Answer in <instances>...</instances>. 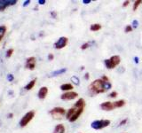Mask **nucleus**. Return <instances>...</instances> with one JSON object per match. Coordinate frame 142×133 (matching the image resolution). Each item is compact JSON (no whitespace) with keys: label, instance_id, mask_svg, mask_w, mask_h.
Here are the masks:
<instances>
[{"label":"nucleus","instance_id":"nucleus-25","mask_svg":"<svg viewBox=\"0 0 142 133\" xmlns=\"http://www.w3.org/2000/svg\"><path fill=\"white\" fill-rule=\"evenodd\" d=\"M13 49L8 50L7 52H6V57H7V58H10V57H11L12 54H13Z\"/></svg>","mask_w":142,"mask_h":133},{"label":"nucleus","instance_id":"nucleus-10","mask_svg":"<svg viewBox=\"0 0 142 133\" xmlns=\"http://www.w3.org/2000/svg\"><path fill=\"white\" fill-rule=\"evenodd\" d=\"M47 93H48V88L45 87V86H44V87H42L39 90L37 96H38V98H40V99H45V97L47 96Z\"/></svg>","mask_w":142,"mask_h":133},{"label":"nucleus","instance_id":"nucleus-33","mask_svg":"<svg viewBox=\"0 0 142 133\" xmlns=\"http://www.w3.org/2000/svg\"><path fill=\"white\" fill-rule=\"evenodd\" d=\"M45 0H38V4L39 5H44V4H45Z\"/></svg>","mask_w":142,"mask_h":133},{"label":"nucleus","instance_id":"nucleus-28","mask_svg":"<svg viewBox=\"0 0 142 133\" xmlns=\"http://www.w3.org/2000/svg\"><path fill=\"white\" fill-rule=\"evenodd\" d=\"M7 79L9 80V82H12V81H13L14 77H13V74H8V76H7Z\"/></svg>","mask_w":142,"mask_h":133},{"label":"nucleus","instance_id":"nucleus-17","mask_svg":"<svg viewBox=\"0 0 142 133\" xmlns=\"http://www.w3.org/2000/svg\"><path fill=\"white\" fill-rule=\"evenodd\" d=\"M114 105H115V107L117 108V107H122L125 105V101L123 99H120V100H117V101L114 102Z\"/></svg>","mask_w":142,"mask_h":133},{"label":"nucleus","instance_id":"nucleus-23","mask_svg":"<svg viewBox=\"0 0 142 133\" xmlns=\"http://www.w3.org/2000/svg\"><path fill=\"white\" fill-rule=\"evenodd\" d=\"M90 45H91V44H90V43H85V44H83V45L81 46V49L82 50H85V49H87V48L89 47Z\"/></svg>","mask_w":142,"mask_h":133},{"label":"nucleus","instance_id":"nucleus-34","mask_svg":"<svg viewBox=\"0 0 142 133\" xmlns=\"http://www.w3.org/2000/svg\"><path fill=\"white\" fill-rule=\"evenodd\" d=\"M48 60H53V54H49V55H48Z\"/></svg>","mask_w":142,"mask_h":133},{"label":"nucleus","instance_id":"nucleus-20","mask_svg":"<svg viewBox=\"0 0 142 133\" xmlns=\"http://www.w3.org/2000/svg\"><path fill=\"white\" fill-rule=\"evenodd\" d=\"M101 29V24H93L91 26V31H98Z\"/></svg>","mask_w":142,"mask_h":133},{"label":"nucleus","instance_id":"nucleus-32","mask_svg":"<svg viewBox=\"0 0 142 133\" xmlns=\"http://www.w3.org/2000/svg\"><path fill=\"white\" fill-rule=\"evenodd\" d=\"M130 4V1H125V2H123V7H125V6H127L128 5Z\"/></svg>","mask_w":142,"mask_h":133},{"label":"nucleus","instance_id":"nucleus-3","mask_svg":"<svg viewBox=\"0 0 142 133\" xmlns=\"http://www.w3.org/2000/svg\"><path fill=\"white\" fill-rule=\"evenodd\" d=\"M110 124L109 120H96L91 122V126L94 130H101L103 128H106Z\"/></svg>","mask_w":142,"mask_h":133},{"label":"nucleus","instance_id":"nucleus-4","mask_svg":"<svg viewBox=\"0 0 142 133\" xmlns=\"http://www.w3.org/2000/svg\"><path fill=\"white\" fill-rule=\"evenodd\" d=\"M34 115H35V113H34L33 111H29V112H28L27 114L21 118V122H20V125H21V127H25L26 125H28L29 122L33 119Z\"/></svg>","mask_w":142,"mask_h":133},{"label":"nucleus","instance_id":"nucleus-1","mask_svg":"<svg viewBox=\"0 0 142 133\" xmlns=\"http://www.w3.org/2000/svg\"><path fill=\"white\" fill-rule=\"evenodd\" d=\"M89 90L93 94H99L106 92L104 88V81L101 79H97L94 82H93L89 86Z\"/></svg>","mask_w":142,"mask_h":133},{"label":"nucleus","instance_id":"nucleus-11","mask_svg":"<svg viewBox=\"0 0 142 133\" xmlns=\"http://www.w3.org/2000/svg\"><path fill=\"white\" fill-rule=\"evenodd\" d=\"M83 108H78V109H77V111H76V113L74 114V115L72 116V117L69 119V122H76V121L78 119V117L80 115H81L82 114H83Z\"/></svg>","mask_w":142,"mask_h":133},{"label":"nucleus","instance_id":"nucleus-21","mask_svg":"<svg viewBox=\"0 0 142 133\" xmlns=\"http://www.w3.org/2000/svg\"><path fill=\"white\" fill-rule=\"evenodd\" d=\"M71 82H73L74 84H76V85H79V84H80L79 78L77 77V76H72L71 77Z\"/></svg>","mask_w":142,"mask_h":133},{"label":"nucleus","instance_id":"nucleus-24","mask_svg":"<svg viewBox=\"0 0 142 133\" xmlns=\"http://www.w3.org/2000/svg\"><path fill=\"white\" fill-rule=\"evenodd\" d=\"M131 31H132V27H131V25L126 26V28H125V32H126V33H129V32H131Z\"/></svg>","mask_w":142,"mask_h":133},{"label":"nucleus","instance_id":"nucleus-13","mask_svg":"<svg viewBox=\"0 0 142 133\" xmlns=\"http://www.w3.org/2000/svg\"><path fill=\"white\" fill-rule=\"evenodd\" d=\"M53 133H65V127L63 124H58L55 126Z\"/></svg>","mask_w":142,"mask_h":133},{"label":"nucleus","instance_id":"nucleus-22","mask_svg":"<svg viewBox=\"0 0 142 133\" xmlns=\"http://www.w3.org/2000/svg\"><path fill=\"white\" fill-rule=\"evenodd\" d=\"M141 2H142L141 0H137V1L134 2V6H133V10H134V11L137 10V8L139 7V5L141 4Z\"/></svg>","mask_w":142,"mask_h":133},{"label":"nucleus","instance_id":"nucleus-19","mask_svg":"<svg viewBox=\"0 0 142 133\" xmlns=\"http://www.w3.org/2000/svg\"><path fill=\"white\" fill-rule=\"evenodd\" d=\"M5 32H6V27L5 26H0V41L5 37Z\"/></svg>","mask_w":142,"mask_h":133},{"label":"nucleus","instance_id":"nucleus-26","mask_svg":"<svg viewBox=\"0 0 142 133\" xmlns=\"http://www.w3.org/2000/svg\"><path fill=\"white\" fill-rule=\"evenodd\" d=\"M138 26H139V22H138V21L134 20V21H132V27L134 28V29H136V28H138Z\"/></svg>","mask_w":142,"mask_h":133},{"label":"nucleus","instance_id":"nucleus-30","mask_svg":"<svg viewBox=\"0 0 142 133\" xmlns=\"http://www.w3.org/2000/svg\"><path fill=\"white\" fill-rule=\"evenodd\" d=\"M101 80H103L104 82H109L108 77H107V76H103L102 77H101Z\"/></svg>","mask_w":142,"mask_h":133},{"label":"nucleus","instance_id":"nucleus-18","mask_svg":"<svg viewBox=\"0 0 142 133\" xmlns=\"http://www.w3.org/2000/svg\"><path fill=\"white\" fill-rule=\"evenodd\" d=\"M36 80H37V79H36V78H35V79H33V80H32V81H30V82H29V84H28L27 85L25 86V89H26V90H31V89L33 88L34 86H35V84H36Z\"/></svg>","mask_w":142,"mask_h":133},{"label":"nucleus","instance_id":"nucleus-14","mask_svg":"<svg viewBox=\"0 0 142 133\" xmlns=\"http://www.w3.org/2000/svg\"><path fill=\"white\" fill-rule=\"evenodd\" d=\"M73 89V85L71 84H64L62 85H61V90H64V92H71V90Z\"/></svg>","mask_w":142,"mask_h":133},{"label":"nucleus","instance_id":"nucleus-16","mask_svg":"<svg viewBox=\"0 0 142 133\" xmlns=\"http://www.w3.org/2000/svg\"><path fill=\"white\" fill-rule=\"evenodd\" d=\"M76 111H77V108L73 107V108H70V109H69V111L67 112V114H66V116H67V119H70L72 116L74 115V114L76 113Z\"/></svg>","mask_w":142,"mask_h":133},{"label":"nucleus","instance_id":"nucleus-5","mask_svg":"<svg viewBox=\"0 0 142 133\" xmlns=\"http://www.w3.org/2000/svg\"><path fill=\"white\" fill-rule=\"evenodd\" d=\"M50 114L55 119H61L66 114V110L62 107H54L50 111Z\"/></svg>","mask_w":142,"mask_h":133},{"label":"nucleus","instance_id":"nucleus-9","mask_svg":"<svg viewBox=\"0 0 142 133\" xmlns=\"http://www.w3.org/2000/svg\"><path fill=\"white\" fill-rule=\"evenodd\" d=\"M36 66V58L35 57H30L27 59V62H26V68H29L30 70H33Z\"/></svg>","mask_w":142,"mask_h":133},{"label":"nucleus","instance_id":"nucleus-31","mask_svg":"<svg viewBox=\"0 0 142 133\" xmlns=\"http://www.w3.org/2000/svg\"><path fill=\"white\" fill-rule=\"evenodd\" d=\"M29 3H30V0H27V1H25V2H24V3H23V6H24V7H26L28 5H29Z\"/></svg>","mask_w":142,"mask_h":133},{"label":"nucleus","instance_id":"nucleus-35","mask_svg":"<svg viewBox=\"0 0 142 133\" xmlns=\"http://www.w3.org/2000/svg\"><path fill=\"white\" fill-rule=\"evenodd\" d=\"M91 0H83V4H85V5H87V4H90V3H91Z\"/></svg>","mask_w":142,"mask_h":133},{"label":"nucleus","instance_id":"nucleus-6","mask_svg":"<svg viewBox=\"0 0 142 133\" xmlns=\"http://www.w3.org/2000/svg\"><path fill=\"white\" fill-rule=\"evenodd\" d=\"M77 96H78V94L75 92H67L61 96V98L62 100H72L75 99Z\"/></svg>","mask_w":142,"mask_h":133},{"label":"nucleus","instance_id":"nucleus-27","mask_svg":"<svg viewBox=\"0 0 142 133\" xmlns=\"http://www.w3.org/2000/svg\"><path fill=\"white\" fill-rule=\"evenodd\" d=\"M108 96L110 97V98H115V97L117 96V92H112Z\"/></svg>","mask_w":142,"mask_h":133},{"label":"nucleus","instance_id":"nucleus-8","mask_svg":"<svg viewBox=\"0 0 142 133\" xmlns=\"http://www.w3.org/2000/svg\"><path fill=\"white\" fill-rule=\"evenodd\" d=\"M101 108L104 111H111L115 109V105H114V102L107 101L101 104Z\"/></svg>","mask_w":142,"mask_h":133},{"label":"nucleus","instance_id":"nucleus-37","mask_svg":"<svg viewBox=\"0 0 142 133\" xmlns=\"http://www.w3.org/2000/svg\"><path fill=\"white\" fill-rule=\"evenodd\" d=\"M85 79H86V80H88V79H89V78H90L89 73H86V74H85Z\"/></svg>","mask_w":142,"mask_h":133},{"label":"nucleus","instance_id":"nucleus-29","mask_svg":"<svg viewBox=\"0 0 142 133\" xmlns=\"http://www.w3.org/2000/svg\"><path fill=\"white\" fill-rule=\"evenodd\" d=\"M126 122H127V119H123V120L122 121V122L119 123V126H123V125H124V124H126Z\"/></svg>","mask_w":142,"mask_h":133},{"label":"nucleus","instance_id":"nucleus-12","mask_svg":"<svg viewBox=\"0 0 142 133\" xmlns=\"http://www.w3.org/2000/svg\"><path fill=\"white\" fill-rule=\"evenodd\" d=\"M85 106V101L83 98H79L78 100H77V102H76L75 104V108H83Z\"/></svg>","mask_w":142,"mask_h":133},{"label":"nucleus","instance_id":"nucleus-15","mask_svg":"<svg viewBox=\"0 0 142 133\" xmlns=\"http://www.w3.org/2000/svg\"><path fill=\"white\" fill-rule=\"evenodd\" d=\"M65 72H67V68H61V69H58V70H55V71L52 72L50 76H60V74H64Z\"/></svg>","mask_w":142,"mask_h":133},{"label":"nucleus","instance_id":"nucleus-36","mask_svg":"<svg viewBox=\"0 0 142 133\" xmlns=\"http://www.w3.org/2000/svg\"><path fill=\"white\" fill-rule=\"evenodd\" d=\"M139 58H138V57H134V62H135V63L138 64V63H139Z\"/></svg>","mask_w":142,"mask_h":133},{"label":"nucleus","instance_id":"nucleus-7","mask_svg":"<svg viewBox=\"0 0 142 133\" xmlns=\"http://www.w3.org/2000/svg\"><path fill=\"white\" fill-rule=\"evenodd\" d=\"M68 44V38L66 37H61L59 38L57 42L55 43L54 46L56 49H62Z\"/></svg>","mask_w":142,"mask_h":133},{"label":"nucleus","instance_id":"nucleus-2","mask_svg":"<svg viewBox=\"0 0 142 133\" xmlns=\"http://www.w3.org/2000/svg\"><path fill=\"white\" fill-rule=\"evenodd\" d=\"M120 61H121V58L117 55L112 56L111 58L107 60H104V63H105L106 66H107L108 69H113L115 66H117L120 64Z\"/></svg>","mask_w":142,"mask_h":133}]
</instances>
